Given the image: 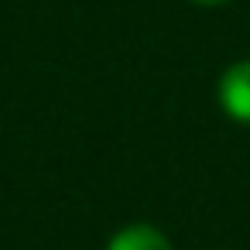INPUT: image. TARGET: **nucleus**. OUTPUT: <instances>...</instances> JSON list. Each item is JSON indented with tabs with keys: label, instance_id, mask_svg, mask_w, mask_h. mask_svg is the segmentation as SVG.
<instances>
[{
	"label": "nucleus",
	"instance_id": "obj_1",
	"mask_svg": "<svg viewBox=\"0 0 250 250\" xmlns=\"http://www.w3.org/2000/svg\"><path fill=\"white\" fill-rule=\"evenodd\" d=\"M219 106L236 120L250 127V59L233 62L219 79Z\"/></svg>",
	"mask_w": 250,
	"mask_h": 250
},
{
	"label": "nucleus",
	"instance_id": "obj_2",
	"mask_svg": "<svg viewBox=\"0 0 250 250\" xmlns=\"http://www.w3.org/2000/svg\"><path fill=\"white\" fill-rule=\"evenodd\" d=\"M106 250H171V243L161 229H154L147 223H130L120 233H113Z\"/></svg>",
	"mask_w": 250,
	"mask_h": 250
},
{
	"label": "nucleus",
	"instance_id": "obj_3",
	"mask_svg": "<svg viewBox=\"0 0 250 250\" xmlns=\"http://www.w3.org/2000/svg\"><path fill=\"white\" fill-rule=\"evenodd\" d=\"M192 4H202V7H216V4H223V0H192Z\"/></svg>",
	"mask_w": 250,
	"mask_h": 250
}]
</instances>
